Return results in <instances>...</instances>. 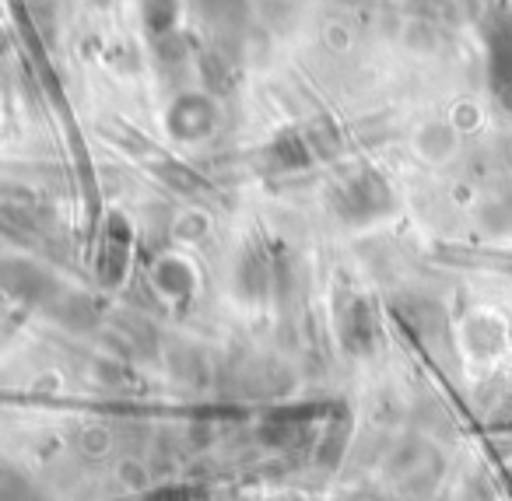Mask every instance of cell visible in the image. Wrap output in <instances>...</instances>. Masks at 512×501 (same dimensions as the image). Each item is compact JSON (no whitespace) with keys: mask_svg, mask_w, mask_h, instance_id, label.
Wrapping results in <instances>:
<instances>
[{"mask_svg":"<svg viewBox=\"0 0 512 501\" xmlns=\"http://www.w3.org/2000/svg\"><path fill=\"white\" fill-rule=\"evenodd\" d=\"M418 151L425 158H435L432 151H439V158H446V155H453L456 151V123H442V120H432V123H425V127L418 130Z\"/></svg>","mask_w":512,"mask_h":501,"instance_id":"6da1fadb","label":"cell"}]
</instances>
